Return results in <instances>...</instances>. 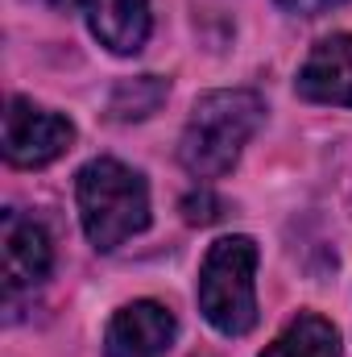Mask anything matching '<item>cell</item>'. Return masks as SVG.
Returning a JSON list of instances; mask_svg holds the SVG:
<instances>
[{"label":"cell","instance_id":"6da1fadb","mask_svg":"<svg viewBox=\"0 0 352 357\" xmlns=\"http://www.w3.org/2000/svg\"><path fill=\"white\" fill-rule=\"evenodd\" d=\"M265 104L249 88H224L207 91L195 100L186 129L178 137V162L195 178H220L228 175L249 146V137L262 129Z\"/></svg>","mask_w":352,"mask_h":357},{"label":"cell","instance_id":"7a4b0ae2","mask_svg":"<svg viewBox=\"0 0 352 357\" xmlns=\"http://www.w3.org/2000/svg\"><path fill=\"white\" fill-rule=\"evenodd\" d=\"M75 199L83 233L99 254L150 229V187L133 167L116 158H91L75 175Z\"/></svg>","mask_w":352,"mask_h":357},{"label":"cell","instance_id":"3957f363","mask_svg":"<svg viewBox=\"0 0 352 357\" xmlns=\"http://www.w3.org/2000/svg\"><path fill=\"white\" fill-rule=\"evenodd\" d=\"M257 241L245 233L207 245L199 266V312L224 337H245L257 328Z\"/></svg>","mask_w":352,"mask_h":357},{"label":"cell","instance_id":"277c9868","mask_svg":"<svg viewBox=\"0 0 352 357\" xmlns=\"http://www.w3.org/2000/svg\"><path fill=\"white\" fill-rule=\"evenodd\" d=\"M75 142V125L50 108H38L33 100L25 96H13L8 100V112H4V158L8 167H21V171H38V167H50L54 158H63Z\"/></svg>","mask_w":352,"mask_h":357},{"label":"cell","instance_id":"5b68a950","mask_svg":"<svg viewBox=\"0 0 352 357\" xmlns=\"http://www.w3.org/2000/svg\"><path fill=\"white\" fill-rule=\"evenodd\" d=\"M0 266H4V291L8 295L42 287L54 270V245H50L46 229L29 216L13 212V208L0 220Z\"/></svg>","mask_w":352,"mask_h":357},{"label":"cell","instance_id":"8992f818","mask_svg":"<svg viewBox=\"0 0 352 357\" xmlns=\"http://www.w3.org/2000/svg\"><path fill=\"white\" fill-rule=\"evenodd\" d=\"M178 337L175 312L158 299H133L125 303L108 333H104V357H162Z\"/></svg>","mask_w":352,"mask_h":357},{"label":"cell","instance_id":"52a82bcc","mask_svg":"<svg viewBox=\"0 0 352 357\" xmlns=\"http://www.w3.org/2000/svg\"><path fill=\"white\" fill-rule=\"evenodd\" d=\"M67 13H83L88 29L112 54H137L150 38V0H50Z\"/></svg>","mask_w":352,"mask_h":357},{"label":"cell","instance_id":"ba28073f","mask_svg":"<svg viewBox=\"0 0 352 357\" xmlns=\"http://www.w3.org/2000/svg\"><path fill=\"white\" fill-rule=\"evenodd\" d=\"M294 88L311 104L352 108V33H332L315 42L307 63L298 67Z\"/></svg>","mask_w":352,"mask_h":357},{"label":"cell","instance_id":"9c48e42d","mask_svg":"<svg viewBox=\"0 0 352 357\" xmlns=\"http://www.w3.org/2000/svg\"><path fill=\"white\" fill-rule=\"evenodd\" d=\"M262 357H340V333L332 320L315 312H298L273 337V345L262 349Z\"/></svg>","mask_w":352,"mask_h":357},{"label":"cell","instance_id":"30bf717a","mask_svg":"<svg viewBox=\"0 0 352 357\" xmlns=\"http://www.w3.org/2000/svg\"><path fill=\"white\" fill-rule=\"evenodd\" d=\"M170 96V84L158 79V75H137V79H120L112 100H108V112L116 121H145L150 112L162 108V100Z\"/></svg>","mask_w":352,"mask_h":357},{"label":"cell","instance_id":"8fae6325","mask_svg":"<svg viewBox=\"0 0 352 357\" xmlns=\"http://www.w3.org/2000/svg\"><path fill=\"white\" fill-rule=\"evenodd\" d=\"M182 216H186V225H211V220H220V199L211 191H191L182 199Z\"/></svg>","mask_w":352,"mask_h":357},{"label":"cell","instance_id":"7c38bea8","mask_svg":"<svg viewBox=\"0 0 352 357\" xmlns=\"http://www.w3.org/2000/svg\"><path fill=\"white\" fill-rule=\"evenodd\" d=\"M286 13H298V17H319V13H328V8H336V4H344V0H278Z\"/></svg>","mask_w":352,"mask_h":357}]
</instances>
